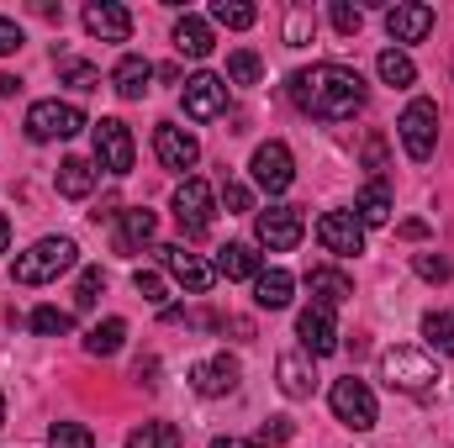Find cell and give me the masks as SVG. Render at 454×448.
I'll return each instance as SVG.
<instances>
[{
    "mask_svg": "<svg viewBox=\"0 0 454 448\" xmlns=\"http://www.w3.org/2000/svg\"><path fill=\"white\" fill-rule=\"evenodd\" d=\"M254 232H259V243H264L270 253H286V248H296V243H301L307 222H301V212H296V206H270V212H259V217H254Z\"/></svg>",
    "mask_w": 454,
    "mask_h": 448,
    "instance_id": "7c38bea8",
    "label": "cell"
},
{
    "mask_svg": "<svg viewBox=\"0 0 454 448\" xmlns=\"http://www.w3.org/2000/svg\"><path fill=\"white\" fill-rule=\"evenodd\" d=\"M180 106H185V116L191 121H212V116L227 112V80L223 74H191L185 80V90H180Z\"/></svg>",
    "mask_w": 454,
    "mask_h": 448,
    "instance_id": "30bf717a",
    "label": "cell"
},
{
    "mask_svg": "<svg viewBox=\"0 0 454 448\" xmlns=\"http://www.w3.org/2000/svg\"><path fill=\"white\" fill-rule=\"evenodd\" d=\"M5 243H11V222H5V212H0V253H5Z\"/></svg>",
    "mask_w": 454,
    "mask_h": 448,
    "instance_id": "c3c4849f",
    "label": "cell"
},
{
    "mask_svg": "<svg viewBox=\"0 0 454 448\" xmlns=\"http://www.w3.org/2000/svg\"><path fill=\"white\" fill-rule=\"evenodd\" d=\"M291 290H296V280L286 269H259V280H254V301L264 312H286L291 306Z\"/></svg>",
    "mask_w": 454,
    "mask_h": 448,
    "instance_id": "603a6c76",
    "label": "cell"
},
{
    "mask_svg": "<svg viewBox=\"0 0 454 448\" xmlns=\"http://www.w3.org/2000/svg\"><path fill=\"white\" fill-rule=\"evenodd\" d=\"M127 448H185V438L175 422H143L127 433Z\"/></svg>",
    "mask_w": 454,
    "mask_h": 448,
    "instance_id": "f1b7e54d",
    "label": "cell"
},
{
    "mask_svg": "<svg viewBox=\"0 0 454 448\" xmlns=\"http://www.w3.org/2000/svg\"><path fill=\"white\" fill-rule=\"evenodd\" d=\"M223 206H227V212H254V196H248V185L227 180V185H223Z\"/></svg>",
    "mask_w": 454,
    "mask_h": 448,
    "instance_id": "60d3db41",
    "label": "cell"
},
{
    "mask_svg": "<svg viewBox=\"0 0 454 448\" xmlns=\"http://www.w3.org/2000/svg\"><path fill=\"white\" fill-rule=\"evenodd\" d=\"M328 406H333V417H339L343 428H354V433H370V428H375V396H370V385L354 380V375L333 380Z\"/></svg>",
    "mask_w": 454,
    "mask_h": 448,
    "instance_id": "ba28073f",
    "label": "cell"
},
{
    "mask_svg": "<svg viewBox=\"0 0 454 448\" xmlns=\"http://www.w3.org/2000/svg\"><path fill=\"white\" fill-rule=\"evenodd\" d=\"M291 96H296L301 112L317 116V121H348L364 106V80L348 64H312V69L291 74Z\"/></svg>",
    "mask_w": 454,
    "mask_h": 448,
    "instance_id": "6da1fadb",
    "label": "cell"
},
{
    "mask_svg": "<svg viewBox=\"0 0 454 448\" xmlns=\"http://www.w3.org/2000/svg\"><path fill=\"white\" fill-rule=\"evenodd\" d=\"M175 48L185 53V58H207L212 53V21H201V16H180L175 21Z\"/></svg>",
    "mask_w": 454,
    "mask_h": 448,
    "instance_id": "cb8c5ba5",
    "label": "cell"
},
{
    "mask_svg": "<svg viewBox=\"0 0 454 448\" xmlns=\"http://www.w3.org/2000/svg\"><path fill=\"white\" fill-rule=\"evenodd\" d=\"M85 32L101 37V42H127L132 37V11L116 5V0H90L85 5Z\"/></svg>",
    "mask_w": 454,
    "mask_h": 448,
    "instance_id": "2e32d148",
    "label": "cell"
},
{
    "mask_svg": "<svg viewBox=\"0 0 454 448\" xmlns=\"http://www.w3.org/2000/svg\"><path fill=\"white\" fill-rule=\"evenodd\" d=\"M212 448H259V444H243V438H217Z\"/></svg>",
    "mask_w": 454,
    "mask_h": 448,
    "instance_id": "7dc6e473",
    "label": "cell"
},
{
    "mask_svg": "<svg viewBox=\"0 0 454 448\" xmlns=\"http://www.w3.org/2000/svg\"><path fill=\"white\" fill-rule=\"evenodd\" d=\"M148 80H153V64H148L143 53H127L112 69V85H116L121 101H143V96H148Z\"/></svg>",
    "mask_w": 454,
    "mask_h": 448,
    "instance_id": "44dd1931",
    "label": "cell"
},
{
    "mask_svg": "<svg viewBox=\"0 0 454 448\" xmlns=\"http://www.w3.org/2000/svg\"><path fill=\"white\" fill-rule=\"evenodd\" d=\"M307 27H312V21H307V11H291V21H286V42H291V48H301V42H307Z\"/></svg>",
    "mask_w": 454,
    "mask_h": 448,
    "instance_id": "7bdbcfd3",
    "label": "cell"
},
{
    "mask_svg": "<svg viewBox=\"0 0 454 448\" xmlns=\"http://www.w3.org/2000/svg\"><path fill=\"white\" fill-rule=\"evenodd\" d=\"M48 448H96L85 422H53L48 428Z\"/></svg>",
    "mask_w": 454,
    "mask_h": 448,
    "instance_id": "836d02e7",
    "label": "cell"
},
{
    "mask_svg": "<svg viewBox=\"0 0 454 448\" xmlns=\"http://www.w3.org/2000/svg\"><path fill=\"white\" fill-rule=\"evenodd\" d=\"M364 164H370V169H375V180H380V169H386V143H380V137H370V143H364Z\"/></svg>",
    "mask_w": 454,
    "mask_h": 448,
    "instance_id": "ee69618b",
    "label": "cell"
},
{
    "mask_svg": "<svg viewBox=\"0 0 454 448\" xmlns=\"http://www.w3.org/2000/svg\"><path fill=\"white\" fill-rule=\"evenodd\" d=\"M121 343H127V322H121V317H106V322H96V328L85 333V353L112 359V353H121Z\"/></svg>",
    "mask_w": 454,
    "mask_h": 448,
    "instance_id": "4316f807",
    "label": "cell"
},
{
    "mask_svg": "<svg viewBox=\"0 0 454 448\" xmlns=\"http://www.w3.org/2000/svg\"><path fill=\"white\" fill-rule=\"evenodd\" d=\"M27 328L37 337H69L74 333V312H64V306H37V312L27 317Z\"/></svg>",
    "mask_w": 454,
    "mask_h": 448,
    "instance_id": "4dcf8cb0",
    "label": "cell"
},
{
    "mask_svg": "<svg viewBox=\"0 0 454 448\" xmlns=\"http://www.w3.org/2000/svg\"><path fill=\"white\" fill-rule=\"evenodd\" d=\"M375 69H380V80L386 85H396V90H407V85H418V64L402 53V48H386L380 58H375Z\"/></svg>",
    "mask_w": 454,
    "mask_h": 448,
    "instance_id": "f546056e",
    "label": "cell"
},
{
    "mask_svg": "<svg viewBox=\"0 0 454 448\" xmlns=\"http://www.w3.org/2000/svg\"><path fill=\"white\" fill-rule=\"evenodd\" d=\"M74 264H80L74 237H37L27 253H16L11 280H16V285H53V280H59V274H69Z\"/></svg>",
    "mask_w": 454,
    "mask_h": 448,
    "instance_id": "7a4b0ae2",
    "label": "cell"
},
{
    "mask_svg": "<svg viewBox=\"0 0 454 448\" xmlns=\"http://www.w3.org/2000/svg\"><path fill=\"white\" fill-rule=\"evenodd\" d=\"M212 217H217V196H212V185L207 180H180L175 185V222L185 237H207L212 232Z\"/></svg>",
    "mask_w": 454,
    "mask_h": 448,
    "instance_id": "277c9868",
    "label": "cell"
},
{
    "mask_svg": "<svg viewBox=\"0 0 454 448\" xmlns=\"http://www.w3.org/2000/svg\"><path fill=\"white\" fill-rule=\"evenodd\" d=\"M0 428H5V396H0Z\"/></svg>",
    "mask_w": 454,
    "mask_h": 448,
    "instance_id": "681fc988",
    "label": "cell"
},
{
    "mask_svg": "<svg viewBox=\"0 0 454 448\" xmlns=\"http://www.w3.org/2000/svg\"><path fill=\"white\" fill-rule=\"evenodd\" d=\"M59 74H64V85H74V90H101V69L85 64V58H59Z\"/></svg>",
    "mask_w": 454,
    "mask_h": 448,
    "instance_id": "1f68e13d",
    "label": "cell"
},
{
    "mask_svg": "<svg viewBox=\"0 0 454 448\" xmlns=\"http://www.w3.org/2000/svg\"><path fill=\"white\" fill-rule=\"evenodd\" d=\"M159 259H164V269L191 290V296H207L212 285H217V264H207V259H196V253H185L180 243H164L159 248Z\"/></svg>",
    "mask_w": 454,
    "mask_h": 448,
    "instance_id": "4fadbf2b",
    "label": "cell"
},
{
    "mask_svg": "<svg viewBox=\"0 0 454 448\" xmlns=\"http://www.w3.org/2000/svg\"><path fill=\"white\" fill-rule=\"evenodd\" d=\"M317 243H323L328 253H339V259L364 253V222H359L354 212H323V217H317Z\"/></svg>",
    "mask_w": 454,
    "mask_h": 448,
    "instance_id": "5bb4252c",
    "label": "cell"
},
{
    "mask_svg": "<svg viewBox=\"0 0 454 448\" xmlns=\"http://www.w3.org/2000/svg\"><path fill=\"white\" fill-rule=\"evenodd\" d=\"M21 42H27V37H21V27H16L11 16H0V58H5V53H16Z\"/></svg>",
    "mask_w": 454,
    "mask_h": 448,
    "instance_id": "b9f144b4",
    "label": "cell"
},
{
    "mask_svg": "<svg viewBox=\"0 0 454 448\" xmlns=\"http://www.w3.org/2000/svg\"><path fill=\"white\" fill-rule=\"evenodd\" d=\"M16 90H21V80L16 74H0V96H16Z\"/></svg>",
    "mask_w": 454,
    "mask_h": 448,
    "instance_id": "bcb514c9",
    "label": "cell"
},
{
    "mask_svg": "<svg viewBox=\"0 0 454 448\" xmlns=\"http://www.w3.org/2000/svg\"><path fill=\"white\" fill-rule=\"evenodd\" d=\"M396 137H402V148H407V158H418V164H428L434 158V148H439V106L434 101H412L402 121H396Z\"/></svg>",
    "mask_w": 454,
    "mask_h": 448,
    "instance_id": "5b68a950",
    "label": "cell"
},
{
    "mask_svg": "<svg viewBox=\"0 0 454 448\" xmlns=\"http://www.w3.org/2000/svg\"><path fill=\"white\" fill-rule=\"evenodd\" d=\"M90 121L80 106H69V101H37L32 112H27V137L32 143H59V137H74V132H85Z\"/></svg>",
    "mask_w": 454,
    "mask_h": 448,
    "instance_id": "8992f818",
    "label": "cell"
},
{
    "mask_svg": "<svg viewBox=\"0 0 454 448\" xmlns=\"http://www.w3.org/2000/svg\"><path fill=\"white\" fill-rule=\"evenodd\" d=\"M307 290H312L317 306H333V312H339L343 301L354 296V280H348L343 269H333V264H317V269H307Z\"/></svg>",
    "mask_w": 454,
    "mask_h": 448,
    "instance_id": "d6986e66",
    "label": "cell"
},
{
    "mask_svg": "<svg viewBox=\"0 0 454 448\" xmlns=\"http://www.w3.org/2000/svg\"><path fill=\"white\" fill-rule=\"evenodd\" d=\"M248 169H254V185H259V190H270V196L291 190V180H296V158H291V148H286V143H259Z\"/></svg>",
    "mask_w": 454,
    "mask_h": 448,
    "instance_id": "9c48e42d",
    "label": "cell"
},
{
    "mask_svg": "<svg viewBox=\"0 0 454 448\" xmlns=\"http://www.w3.org/2000/svg\"><path fill=\"white\" fill-rule=\"evenodd\" d=\"M254 16H259V11L243 5V0H217V5H212V21H217V27H232V32L254 27Z\"/></svg>",
    "mask_w": 454,
    "mask_h": 448,
    "instance_id": "e575fe53",
    "label": "cell"
},
{
    "mask_svg": "<svg viewBox=\"0 0 454 448\" xmlns=\"http://www.w3.org/2000/svg\"><path fill=\"white\" fill-rule=\"evenodd\" d=\"M101 290H106V274H101V269H80V290H74V306H80V312H90Z\"/></svg>",
    "mask_w": 454,
    "mask_h": 448,
    "instance_id": "8d00e7d4",
    "label": "cell"
},
{
    "mask_svg": "<svg viewBox=\"0 0 454 448\" xmlns=\"http://www.w3.org/2000/svg\"><path fill=\"white\" fill-rule=\"evenodd\" d=\"M90 190H96V164H90V158H64V164H59V196L85 201Z\"/></svg>",
    "mask_w": 454,
    "mask_h": 448,
    "instance_id": "484cf974",
    "label": "cell"
},
{
    "mask_svg": "<svg viewBox=\"0 0 454 448\" xmlns=\"http://www.w3.org/2000/svg\"><path fill=\"white\" fill-rule=\"evenodd\" d=\"M280 390H286L291 401H307V396H312V369H307L301 353H280Z\"/></svg>",
    "mask_w": 454,
    "mask_h": 448,
    "instance_id": "83f0119b",
    "label": "cell"
},
{
    "mask_svg": "<svg viewBox=\"0 0 454 448\" xmlns=\"http://www.w3.org/2000/svg\"><path fill=\"white\" fill-rule=\"evenodd\" d=\"M90 143H96V164H101L106 174H132V158H137V148H132V132H127V121H116V116L90 121Z\"/></svg>",
    "mask_w": 454,
    "mask_h": 448,
    "instance_id": "52a82bcc",
    "label": "cell"
},
{
    "mask_svg": "<svg viewBox=\"0 0 454 448\" xmlns=\"http://www.w3.org/2000/svg\"><path fill=\"white\" fill-rule=\"evenodd\" d=\"M423 337H428L439 353H454V312H428V317H423Z\"/></svg>",
    "mask_w": 454,
    "mask_h": 448,
    "instance_id": "d6a6232c",
    "label": "cell"
},
{
    "mask_svg": "<svg viewBox=\"0 0 454 448\" xmlns=\"http://www.w3.org/2000/svg\"><path fill=\"white\" fill-rule=\"evenodd\" d=\"M380 380L402 396H428L439 385V364L423 348H386L380 353Z\"/></svg>",
    "mask_w": 454,
    "mask_h": 448,
    "instance_id": "3957f363",
    "label": "cell"
},
{
    "mask_svg": "<svg viewBox=\"0 0 454 448\" xmlns=\"http://www.w3.org/2000/svg\"><path fill=\"white\" fill-rule=\"evenodd\" d=\"M296 337H301V348L312 353V359H328V353H339V317H333V306H307L301 317H296Z\"/></svg>",
    "mask_w": 454,
    "mask_h": 448,
    "instance_id": "8fae6325",
    "label": "cell"
},
{
    "mask_svg": "<svg viewBox=\"0 0 454 448\" xmlns=\"http://www.w3.org/2000/svg\"><path fill=\"white\" fill-rule=\"evenodd\" d=\"M333 27H339L343 37H354V32L364 27V11H359V5H348V0H333Z\"/></svg>",
    "mask_w": 454,
    "mask_h": 448,
    "instance_id": "f35d334b",
    "label": "cell"
},
{
    "mask_svg": "<svg viewBox=\"0 0 454 448\" xmlns=\"http://www.w3.org/2000/svg\"><path fill=\"white\" fill-rule=\"evenodd\" d=\"M391 212H396V201H391V185H386V180H370V185L359 190V201H354V217L364 227H386Z\"/></svg>",
    "mask_w": 454,
    "mask_h": 448,
    "instance_id": "7402d4cb",
    "label": "cell"
},
{
    "mask_svg": "<svg viewBox=\"0 0 454 448\" xmlns=\"http://www.w3.org/2000/svg\"><path fill=\"white\" fill-rule=\"evenodd\" d=\"M286 438H291V428H286V417H275V422H270V428L259 433V444H286Z\"/></svg>",
    "mask_w": 454,
    "mask_h": 448,
    "instance_id": "f6af8a7d",
    "label": "cell"
},
{
    "mask_svg": "<svg viewBox=\"0 0 454 448\" xmlns=\"http://www.w3.org/2000/svg\"><path fill=\"white\" fill-rule=\"evenodd\" d=\"M386 32H391V42H423L428 32H434V5H391L386 11Z\"/></svg>",
    "mask_w": 454,
    "mask_h": 448,
    "instance_id": "ac0fdd59",
    "label": "cell"
},
{
    "mask_svg": "<svg viewBox=\"0 0 454 448\" xmlns=\"http://www.w3.org/2000/svg\"><path fill=\"white\" fill-rule=\"evenodd\" d=\"M153 232H159V217H153L148 206L116 212V248H121V253H137L143 243H153Z\"/></svg>",
    "mask_w": 454,
    "mask_h": 448,
    "instance_id": "ffe728a7",
    "label": "cell"
},
{
    "mask_svg": "<svg viewBox=\"0 0 454 448\" xmlns=\"http://www.w3.org/2000/svg\"><path fill=\"white\" fill-rule=\"evenodd\" d=\"M259 53H248V48H238L232 58H227V85H259Z\"/></svg>",
    "mask_w": 454,
    "mask_h": 448,
    "instance_id": "d590c367",
    "label": "cell"
},
{
    "mask_svg": "<svg viewBox=\"0 0 454 448\" xmlns=\"http://www.w3.org/2000/svg\"><path fill=\"white\" fill-rule=\"evenodd\" d=\"M238 359H227V353H217V359H201L196 369H191V385H196V396H232L238 390Z\"/></svg>",
    "mask_w": 454,
    "mask_h": 448,
    "instance_id": "e0dca14e",
    "label": "cell"
},
{
    "mask_svg": "<svg viewBox=\"0 0 454 448\" xmlns=\"http://www.w3.org/2000/svg\"><path fill=\"white\" fill-rule=\"evenodd\" d=\"M412 264H418V274H423V280H454V264H450V259H434V253H418Z\"/></svg>",
    "mask_w": 454,
    "mask_h": 448,
    "instance_id": "ab89813d",
    "label": "cell"
},
{
    "mask_svg": "<svg viewBox=\"0 0 454 448\" xmlns=\"http://www.w3.org/2000/svg\"><path fill=\"white\" fill-rule=\"evenodd\" d=\"M259 253L248 248V243H223L217 248V274H227V280H259Z\"/></svg>",
    "mask_w": 454,
    "mask_h": 448,
    "instance_id": "d4e9b609",
    "label": "cell"
},
{
    "mask_svg": "<svg viewBox=\"0 0 454 448\" xmlns=\"http://www.w3.org/2000/svg\"><path fill=\"white\" fill-rule=\"evenodd\" d=\"M132 285H137V296H143V301L164 306V274H153V269H137V274H132Z\"/></svg>",
    "mask_w": 454,
    "mask_h": 448,
    "instance_id": "74e56055",
    "label": "cell"
},
{
    "mask_svg": "<svg viewBox=\"0 0 454 448\" xmlns=\"http://www.w3.org/2000/svg\"><path fill=\"white\" fill-rule=\"evenodd\" d=\"M153 153H159V164L164 169H196V158H201V143L185 132V127H175V121H159L153 127Z\"/></svg>",
    "mask_w": 454,
    "mask_h": 448,
    "instance_id": "9a60e30c",
    "label": "cell"
}]
</instances>
